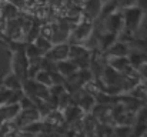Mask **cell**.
Returning a JSON list of instances; mask_svg holds the SVG:
<instances>
[{"instance_id":"7a4b0ae2","label":"cell","mask_w":147,"mask_h":137,"mask_svg":"<svg viewBox=\"0 0 147 137\" xmlns=\"http://www.w3.org/2000/svg\"><path fill=\"white\" fill-rule=\"evenodd\" d=\"M69 47L70 45L67 42H63V43H56V45L51 46L49 51L45 53V57L49 59L50 61H60V60H64V59H69Z\"/></svg>"},{"instance_id":"7402d4cb","label":"cell","mask_w":147,"mask_h":137,"mask_svg":"<svg viewBox=\"0 0 147 137\" xmlns=\"http://www.w3.org/2000/svg\"><path fill=\"white\" fill-rule=\"evenodd\" d=\"M87 137H92V136H87Z\"/></svg>"},{"instance_id":"44dd1931","label":"cell","mask_w":147,"mask_h":137,"mask_svg":"<svg viewBox=\"0 0 147 137\" xmlns=\"http://www.w3.org/2000/svg\"><path fill=\"white\" fill-rule=\"evenodd\" d=\"M144 84H146V89H147V80H146V82H144Z\"/></svg>"},{"instance_id":"d6986e66","label":"cell","mask_w":147,"mask_h":137,"mask_svg":"<svg viewBox=\"0 0 147 137\" xmlns=\"http://www.w3.org/2000/svg\"><path fill=\"white\" fill-rule=\"evenodd\" d=\"M117 4L127 9V7H130V6L134 4V0H117Z\"/></svg>"},{"instance_id":"5bb4252c","label":"cell","mask_w":147,"mask_h":137,"mask_svg":"<svg viewBox=\"0 0 147 137\" xmlns=\"http://www.w3.org/2000/svg\"><path fill=\"white\" fill-rule=\"evenodd\" d=\"M113 132L116 137H131L133 126H126V124H114Z\"/></svg>"},{"instance_id":"3957f363","label":"cell","mask_w":147,"mask_h":137,"mask_svg":"<svg viewBox=\"0 0 147 137\" xmlns=\"http://www.w3.org/2000/svg\"><path fill=\"white\" fill-rule=\"evenodd\" d=\"M92 30H93V26L90 22H83V23H79L76 26V29L71 32V34H69L70 39H73L76 43H83L90 34H92Z\"/></svg>"},{"instance_id":"6da1fadb","label":"cell","mask_w":147,"mask_h":137,"mask_svg":"<svg viewBox=\"0 0 147 137\" xmlns=\"http://www.w3.org/2000/svg\"><path fill=\"white\" fill-rule=\"evenodd\" d=\"M142 17H143V11L140 7H136V6H130L124 10V14H123V24L126 26L127 30L133 32L136 30L140 23H142Z\"/></svg>"},{"instance_id":"ffe728a7","label":"cell","mask_w":147,"mask_h":137,"mask_svg":"<svg viewBox=\"0 0 147 137\" xmlns=\"http://www.w3.org/2000/svg\"><path fill=\"white\" fill-rule=\"evenodd\" d=\"M9 3H11V4H14L17 9L19 7H23L24 4H26V0H7Z\"/></svg>"},{"instance_id":"8fae6325","label":"cell","mask_w":147,"mask_h":137,"mask_svg":"<svg viewBox=\"0 0 147 137\" xmlns=\"http://www.w3.org/2000/svg\"><path fill=\"white\" fill-rule=\"evenodd\" d=\"M84 11L90 19L97 17L101 11V0H86L84 3Z\"/></svg>"},{"instance_id":"e0dca14e","label":"cell","mask_w":147,"mask_h":137,"mask_svg":"<svg viewBox=\"0 0 147 137\" xmlns=\"http://www.w3.org/2000/svg\"><path fill=\"white\" fill-rule=\"evenodd\" d=\"M4 84H6V87L9 89V90H19L20 87H22V83H20V77H17L16 74H10L7 79H6V82H4Z\"/></svg>"},{"instance_id":"9a60e30c","label":"cell","mask_w":147,"mask_h":137,"mask_svg":"<svg viewBox=\"0 0 147 137\" xmlns=\"http://www.w3.org/2000/svg\"><path fill=\"white\" fill-rule=\"evenodd\" d=\"M32 43H34V45L40 49V51L43 53V56H45V53H46V51H49L50 49H51V46H53V43L50 42L49 39H46V37H45V36H42V34H39V36H37Z\"/></svg>"},{"instance_id":"2e32d148","label":"cell","mask_w":147,"mask_h":137,"mask_svg":"<svg viewBox=\"0 0 147 137\" xmlns=\"http://www.w3.org/2000/svg\"><path fill=\"white\" fill-rule=\"evenodd\" d=\"M1 11V16H4V17H7V20H11V19H16L17 17V7L14 6V4H11V3H9L7 1V4L0 10Z\"/></svg>"},{"instance_id":"7c38bea8","label":"cell","mask_w":147,"mask_h":137,"mask_svg":"<svg viewBox=\"0 0 147 137\" xmlns=\"http://www.w3.org/2000/svg\"><path fill=\"white\" fill-rule=\"evenodd\" d=\"M129 93H130L131 99H136V100H144V99H147V89H146V84L143 82L136 84Z\"/></svg>"},{"instance_id":"9c48e42d","label":"cell","mask_w":147,"mask_h":137,"mask_svg":"<svg viewBox=\"0 0 147 137\" xmlns=\"http://www.w3.org/2000/svg\"><path fill=\"white\" fill-rule=\"evenodd\" d=\"M97 104V101H96V99H94V96L92 94V93H83L82 96H80V99H79V101H77V106L86 113V114H90L92 111H93V109H94V106Z\"/></svg>"},{"instance_id":"277c9868","label":"cell","mask_w":147,"mask_h":137,"mask_svg":"<svg viewBox=\"0 0 147 137\" xmlns=\"http://www.w3.org/2000/svg\"><path fill=\"white\" fill-rule=\"evenodd\" d=\"M61 111H63V116H64V121H67V123H79L86 117V113L77 104H73V103H70Z\"/></svg>"},{"instance_id":"5b68a950","label":"cell","mask_w":147,"mask_h":137,"mask_svg":"<svg viewBox=\"0 0 147 137\" xmlns=\"http://www.w3.org/2000/svg\"><path fill=\"white\" fill-rule=\"evenodd\" d=\"M22 127L27 126L33 121H39L42 120V116L37 110V107H32V109H26V110H20V113L17 114V117L14 119Z\"/></svg>"},{"instance_id":"52a82bcc","label":"cell","mask_w":147,"mask_h":137,"mask_svg":"<svg viewBox=\"0 0 147 137\" xmlns=\"http://www.w3.org/2000/svg\"><path fill=\"white\" fill-rule=\"evenodd\" d=\"M124 24H123V14L120 13H110V16L106 20V30L109 33H114L117 34L120 30H123Z\"/></svg>"},{"instance_id":"8992f818","label":"cell","mask_w":147,"mask_h":137,"mask_svg":"<svg viewBox=\"0 0 147 137\" xmlns=\"http://www.w3.org/2000/svg\"><path fill=\"white\" fill-rule=\"evenodd\" d=\"M56 70H57L64 79H69V77L74 76L79 69H77V66H76L70 59H64V60L56 61Z\"/></svg>"},{"instance_id":"ba28073f","label":"cell","mask_w":147,"mask_h":137,"mask_svg":"<svg viewBox=\"0 0 147 137\" xmlns=\"http://www.w3.org/2000/svg\"><path fill=\"white\" fill-rule=\"evenodd\" d=\"M106 54L109 57H127L130 54V49L126 43L114 42L113 45L106 49Z\"/></svg>"},{"instance_id":"30bf717a","label":"cell","mask_w":147,"mask_h":137,"mask_svg":"<svg viewBox=\"0 0 147 137\" xmlns=\"http://www.w3.org/2000/svg\"><path fill=\"white\" fill-rule=\"evenodd\" d=\"M42 120H43L45 123L50 124V126H53V127H60V126H63V123H64V116H63V111H61V110L53 109V110H50Z\"/></svg>"},{"instance_id":"ac0fdd59","label":"cell","mask_w":147,"mask_h":137,"mask_svg":"<svg viewBox=\"0 0 147 137\" xmlns=\"http://www.w3.org/2000/svg\"><path fill=\"white\" fill-rule=\"evenodd\" d=\"M137 72H139V74H140L142 79H146L147 80V61H143V63L137 67Z\"/></svg>"},{"instance_id":"4fadbf2b","label":"cell","mask_w":147,"mask_h":137,"mask_svg":"<svg viewBox=\"0 0 147 137\" xmlns=\"http://www.w3.org/2000/svg\"><path fill=\"white\" fill-rule=\"evenodd\" d=\"M34 80H36L37 83L46 86V87H50V86L53 84V83H51V77H50V72L45 70V69H40V70L36 73Z\"/></svg>"}]
</instances>
